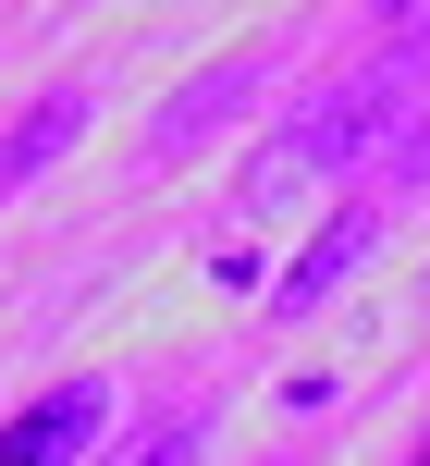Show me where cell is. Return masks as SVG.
<instances>
[{
	"instance_id": "6",
	"label": "cell",
	"mask_w": 430,
	"mask_h": 466,
	"mask_svg": "<svg viewBox=\"0 0 430 466\" xmlns=\"http://www.w3.org/2000/svg\"><path fill=\"white\" fill-rule=\"evenodd\" d=\"M197 454H210V430H197V418H148L136 442H111L98 466H197Z\"/></svg>"
},
{
	"instance_id": "2",
	"label": "cell",
	"mask_w": 430,
	"mask_h": 466,
	"mask_svg": "<svg viewBox=\"0 0 430 466\" xmlns=\"http://www.w3.org/2000/svg\"><path fill=\"white\" fill-rule=\"evenodd\" d=\"M369 246H382V209H333L308 246H295V270L271 282V319H320V307H333L344 282L369 270Z\"/></svg>"
},
{
	"instance_id": "8",
	"label": "cell",
	"mask_w": 430,
	"mask_h": 466,
	"mask_svg": "<svg viewBox=\"0 0 430 466\" xmlns=\"http://www.w3.org/2000/svg\"><path fill=\"white\" fill-rule=\"evenodd\" d=\"M418 466H430V454H418Z\"/></svg>"
},
{
	"instance_id": "4",
	"label": "cell",
	"mask_w": 430,
	"mask_h": 466,
	"mask_svg": "<svg viewBox=\"0 0 430 466\" xmlns=\"http://www.w3.org/2000/svg\"><path fill=\"white\" fill-rule=\"evenodd\" d=\"M246 98H259V49H234V62H210V74H185V98H172L160 123H148V147H160V160H185V147H210L221 123L246 111Z\"/></svg>"
},
{
	"instance_id": "1",
	"label": "cell",
	"mask_w": 430,
	"mask_h": 466,
	"mask_svg": "<svg viewBox=\"0 0 430 466\" xmlns=\"http://www.w3.org/2000/svg\"><path fill=\"white\" fill-rule=\"evenodd\" d=\"M406 98H418V74H406V62H369L357 86L308 98V111H295L283 136L246 160V221H283V209H308L320 185H344L357 160H382V136L406 123Z\"/></svg>"
},
{
	"instance_id": "5",
	"label": "cell",
	"mask_w": 430,
	"mask_h": 466,
	"mask_svg": "<svg viewBox=\"0 0 430 466\" xmlns=\"http://www.w3.org/2000/svg\"><path fill=\"white\" fill-rule=\"evenodd\" d=\"M87 111H98L87 86H49L37 111H13V123H0V197H13V185H37V172L62 160L74 136H87Z\"/></svg>"
},
{
	"instance_id": "7",
	"label": "cell",
	"mask_w": 430,
	"mask_h": 466,
	"mask_svg": "<svg viewBox=\"0 0 430 466\" xmlns=\"http://www.w3.org/2000/svg\"><path fill=\"white\" fill-rule=\"evenodd\" d=\"M382 172H394V185H430V98L394 123V136H382Z\"/></svg>"
},
{
	"instance_id": "3",
	"label": "cell",
	"mask_w": 430,
	"mask_h": 466,
	"mask_svg": "<svg viewBox=\"0 0 430 466\" xmlns=\"http://www.w3.org/2000/svg\"><path fill=\"white\" fill-rule=\"evenodd\" d=\"M98 418H111V380H49L37 405L0 418V466H74L98 442Z\"/></svg>"
}]
</instances>
